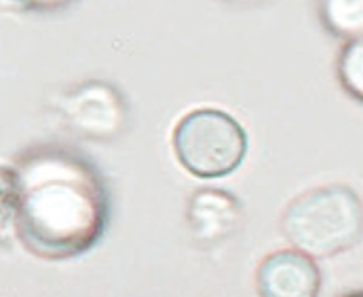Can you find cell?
Masks as SVG:
<instances>
[{"instance_id":"obj_1","label":"cell","mask_w":363,"mask_h":297,"mask_svg":"<svg viewBox=\"0 0 363 297\" xmlns=\"http://www.w3.org/2000/svg\"><path fill=\"white\" fill-rule=\"evenodd\" d=\"M2 205L23 246L45 259L87 252L108 220L101 172L79 152L57 144L25 150L2 169Z\"/></svg>"},{"instance_id":"obj_2","label":"cell","mask_w":363,"mask_h":297,"mask_svg":"<svg viewBox=\"0 0 363 297\" xmlns=\"http://www.w3.org/2000/svg\"><path fill=\"white\" fill-rule=\"evenodd\" d=\"M282 233L311 257L342 254L363 237V201L340 184L308 189L286 206Z\"/></svg>"},{"instance_id":"obj_3","label":"cell","mask_w":363,"mask_h":297,"mask_svg":"<svg viewBox=\"0 0 363 297\" xmlns=\"http://www.w3.org/2000/svg\"><path fill=\"white\" fill-rule=\"evenodd\" d=\"M172 148L193 176L221 178L240 167L248 137L242 125L223 110L197 108L176 123Z\"/></svg>"},{"instance_id":"obj_4","label":"cell","mask_w":363,"mask_h":297,"mask_svg":"<svg viewBox=\"0 0 363 297\" xmlns=\"http://www.w3.org/2000/svg\"><path fill=\"white\" fill-rule=\"evenodd\" d=\"M57 112L70 131L93 140H112L127 125V103L112 84L89 80L62 93Z\"/></svg>"},{"instance_id":"obj_5","label":"cell","mask_w":363,"mask_h":297,"mask_svg":"<svg viewBox=\"0 0 363 297\" xmlns=\"http://www.w3.org/2000/svg\"><path fill=\"white\" fill-rule=\"evenodd\" d=\"M255 284L259 297H316L322 273L314 257L297 248H286L261 259Z\"/></svg>"},{"instance_id":"obj_6","label":"cell","mask_w":363,"mask_h":297,"mask_svg":"<svg viewBox=\"0 0 363 297\" xmlns=\"http://www.w3.org/2000/svg\"><path fill=\"white\" fill-rule=\"evenodd\" d=\"M186 216L193 239L201 246H216L237 231L242 206L225 189L203 188L191 195Z\"/></svg>"},{"instance_id":"obj_7","label":"cell","mask_w":363,"mask_h":297,"mask_svg":"<svg viewBox=\"0 0 363 297\" xmlns=\"http://www.w3.org/2000/svg\"><path fill=\"white\" fill-rule=\"evenodd\" d=\"M323 23L333 35L356 38L363 35V0H331L322 4Z\"/></svg>"},{"instance_id":"obj_8","label":"cell","mask_w":363,"mask_h":297,"mask_svg":"<svg viewBox=\"0 0 363 297\" xmlns=\"http://www.w3.org/2000/svg\"><path fill=\"white\" fill-rule=\"evenodd\" d=\"M337 78L352 99L363 103V35L350 38L337 57Z\"/></svg>"},{"instance_id":"obj_9","label":"cell","mask_w":363,"mask_h":297,"mask_svg":"<svg viewBox=\"0 0 363 297\" xmlns=\"http://www.w3.org/2000/svg\"><path fill=\"white\" fill-rule=\"evenodd\" d=\"M345 297H363V291H356V293H350V296H345Z\"/></svg>"}]
</instances>
